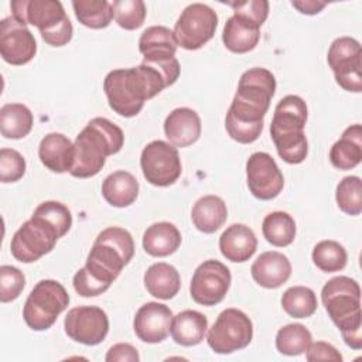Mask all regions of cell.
Segmentation results:
<instances>
[{
  "instance_id": "obj_1",
  "label": "cell",
  "mask_w": 362,
  "mask_h": 362,
  "mask_svg": "<svg viewBox=\"0 0 362 362\" xmlns=\"http://www.w3.org/2000/svg\"><path fill=\"white\" fill-rule=\"evenodd\" d=\"M276 90V78L266 68H252L242 74L238 90L226 113L225 127L230 139L249 144L259 139L263 117Z\"/></svg>"
},
{
  "instance_id": "obj_2",
  "label": "cell",
  "mask_w": 362,
  "mask_h": 362,
  "mask_svg": "<svg viewBox=\"0 0 362 362\" xmlns=\"http://www.w3.org/2000/svg\"><path fill=\"white\" fill-rule=\"evenodd\" d=\"M167 86L163 74L146 62L127 69H113L103 81L109 106L123 117L139 115L144 102Z\"/></svg>"
},
{
  "instance_id": "obj_3",
  "label": "cell",
  "mask_w": 362,
  "mask_h": 362,
  "mask_svg": "<svg viewBox=\"0 0 362 362\" xmlns=\"http://www.w3.org/2000/svg\"><path fill=\"white\" fill-rule=\"evenodd\" d=\"M123 143L124 134L119 126L106 117L92 119L75 139L69 174L76 178L96 175L103 168L106 157L119 153Z\"/></svg>"
},
{
  "instance_id": "obj_4",
  "label": "cell",
  "mask_w": 362,
  "mask_h": 362,
  "mask_svg": "<svg viewBox=\"0 0 362 362\" xmlns=\"http://www.w3.org/2000/svg\"><path fill=\"white\" fill-rule=\"evenodd\" d=\"M321 300L329 318L341 331L345 344L352 349H361L362 314L358 281L346 276H337L322 287Z\"/></svg>"
},
{
  "instance_id": "obj_5",
  "label": "cell",
  "mask_w": 362,
  "mask_h": 362,
  "mask_svg": "<svg viewBox=\"0 0 362 362\" xmlns=\"http://www.w3.org/2000/svg\"><path fill=\"white\" fill-rule=\"evenodd\" d=\"M305 122L307 105L300 96L287 95L279 100L272 119L270 134L279 156L288 164H300L307 157Z\"/></svg>"
},
{
  "instance_id": "obj_6",
  "label": "cell",
  "mask_w": 362,
  "mask_h": 362,
  "mask_svg": "<svg viewBox=\"0 0 362 362\" xmlns=\"http://www.w3.org/2000/svg\"><path fill=\"white\" fill-rule=\"evenodd\" d=\"M133 255L134 242L130 232L119 226H109L95 239L83 267L95 279L110 286Z\"/></svg>"
},
{
  "instance_id": "obj_7",
  "label": "cell",
  "mask_w": 362,
  "mask_h": 362,
  "mask_svg": "<svg viewBox=\"0 0 362 362\" xmlns=\"http://www.w3.org/2000/svg\"><path fill=\"white\" fill-rule=\"evenodd\" d=\"M11 14L23 24L40 30L42 40L51 47L66 45L74 34L62 3L55 0H14L10 3Z\"/></svg>"
},
{
  "instance_id": "obj_8",
  "label": "cell",
  "mask_w": 362,
  "mask_h": 362,
  "mask_svg": "<svg viewBox=\"0 0 362 362\" xmlns=\"http://www.w3.org/2000/svg\"><path fill=\"white\" fill-rule=\"evenodd\" d=\"M69 294L57 280H40L28 294L23 318L34 331H45L54 325L58 315L68 307Z\"/></svg>"
},
{
  "instance_id": "obj_9",
  "label": "cell",
  "mask_w": 362,
  "mask_h": 362,
  "mask_svg": "<svg viewBox=\"0 0 362 362\" xmlns=\"http://www.w3.org/2000/svg\"><path fill=\"white\" fill-rule=\"evenodd\" d=\"M253 338L250 318L238 308L223 310L209 328L206 342L216 354H232L246 348Z\"/></svg>"
},
{
  "instance_id": "obj_10",
  "label": "cell",
  "mask_w": 362,
  "mask_h": 362,
  "mask_svg": "<svg viewBox=\"0 0 362 362\" xmlns=\"http://www.w3.org/2000/svg\"><path fill=\"white\" fill-rule=\"evenodd\" d=\"M59 238L58 232L47 221L31 215L14 233L10 252L21 263H33L49 253Z\"/></svg>"
},
{
  "instance_id": "obj_11",
  "label": "cell",
  "mask_w": 362,
  "mask_h": 362,
  "mask_svg": "<svg viewBox=\"0 0 362 362\" xmlns=\"http://www.w3.org/2000/svg\"><path fill=\"white\" fill-rule=\"evenodd\" d=\"M216 27L218 16L214 8L204 3H192L181 11L174 25V37L181 48L195 51L214 37Z\"/></svg>"
},
{
  "instance_id": "obj_12",
  "label": "cell",
  "mask_w": 362,
  "mask_h": 362,
  "mask_svg": "<svg viewBox=\"0 0 362 362\" xmlns=\"http://www.w3.org/2000/svg\"><path fill=\"white\" fill-rule=\"evenodd\" d=\"M327 61L342 89L355 93L362 90V48L358 40L352 37L334 40Z\"/></svg>"
},
{
  "instance_id": "obj_13",
  "label": "cell",
  "mask_w": 362,
  "mask_h": 362,
  "mask_svg": "<svg viewBox=\"0 0 362 362\" xmlns=\"http://www.w3.org/2000/svg\"><path fill=\"white\" fill-rule=\"evenodd\" d=\"M140 167L144 178L156 187H168L181 175L178 150L163 140L148 143L140 156Z\"/></svg>"
},
{
  "instance_id": "obj_14",
  "label": "cell",
  "mask_w": 362,
  "mask_h": 362,
  "mask_svg": "<svg viewBox=\"0 0 362 362\" xmlns=\"http://www.w3.org/2000/svg\"><path fill=\"white\" fill-rule=\"evenodd\" d=\"M230 280V272L223 263L214 259L205 260L192 274L189 284L191 297L201 305H216L225 298Z\"/></svg>"
},
{
  "instance_id": "obj_15",
  "label": "cell",
  "mask_w": 362,
  "mask_h": 362,
  "mask_svg": "<svg viewBox=\"0 0 362 362\" xmlns=\"http://www.w3.org/2000/svg\"><path fill=\"white\" fill-rule=\"evenodd\" d=\"M64 328L66 335L83 345H98L103 342L109 332V318L96 305H79L68 311Z\"/></svg>"
},
{
  "instance_id": "obj_16",
  "label": "cell",
  "mask_w": 362,
  "mask_h": 362,
  "mask_svg": "<svg viewBox=\"0 0 362 362\" xmlns=\"http://www.w3.org/2000/svg\"><path fill=\"white\" fill-rule=\"evenodd\" d=\"M246 181L252 195L262 201L276 198L283 187L284 178L274 158L264 151L253 153L246 161Z\"/></svg>"
},
{
  "instance_id": "obj_17",
  "label": "cell",
  "mask_w": 362,
  "mask_h": 362,
  "mask_svg": "<svg viewBox=\"0 0 362 362\" xmlns=\"http://www.w3.org/2000/svg\"><path fill=\"white\" fill-rule=\"evenodd\" d=\"M37 52V42L25 24L6 17L0 21V54L11 65H24L30 62Z\"/></svg>"
},
{
  "instance_id": "obj_18",
  "label": "cell",
  "mask_w": 362,
  "mask_h": 362,
  "mask_svg": "<svg viewBox=\"0 0 362 362\" xmlns=\"http://www.w3.org/2000/svg\"><path fill=\"white\" fill-rule=\"evenodd\" d=\"M173 321L171 310L161 303L143 304L133 320V329L139 339L147 344H158L170 334Z\"/></svg>"
},
{
  "instance_id": "obj_19",
  "label": "cell",
  "mask_w": 362,
  "mask_h": 362,
  "mask_svg": "<svg viewBox=\"0 0 362 362\" xmlns=\"http://www.w3.org/2000/svg\"><path fill=\"white\" fill-rule=\"evenodd\" d=\"M253 280L264 288H277L283 286L291 276V263L288 257L280 252H264L253 262Z\"/></svg>"
},
{
  "instance_id": "obj_20",
  "label": "cell",
  "mask_w": 362,
  "mask_h": 362,
  "mask_svg": "<svg viewBox=\"0 0 362 362\" xmlns=\"http://www.w3.org/2000/svg\"><path fill=\"white\" fill-rule=\"evenodd\" d=\"M164 133L174 147H188L201 136V119L189 107H177L165 117Z\"/></svg>"
},
{
  "instance_id": "obj_21",
  "label": "cell",
  "mask_w": 362,
  "mask_h": 362,
  "mask_svg": "<svg viewBox=\"0 0 362 362\" xmlns=\"http://www.w3.org/2000/svg\"><path fill=\"white\" fill-rule=\"evenodd\" d=\"M257 247V239L255 232L243 225L233 223L228 226L219 238V249L226 260L235 263H243L249 260Z\"/></svg>"
},
{
  "instance_id": "obj_22",
  "label": "cell",
  "mask_w": 362,
  "mask_h": 362,
  "mask_svg": "<svg viewBox=\"0 0 362 362\" xmlns=\"http://www.w3.org/2000/svg\"><path fill=\"white\" fill-rule=\"evenodd\" d=\"M74 143L62 133L47 134L38 146V157L41 163L54 173L69 171L74 163Z\"/></svg>"
},
{
  "instance_id": "obj_23",
  "label": "cell",
  "mask_w": 362,
  "mask_h": 362,
  "mask_svg": "<svg viewBox=\"0 0 362 362\" xmlns=\"http://www.w3.org/2000/svg\"><path fill=\"white\" fill-rule=\"evenodd\" d=\"M362 160V127L359 123L346 127L329 150V161L338 170H351Z\"/></svg>"
},
{
  "instance_id": "obj_24",
  "label": "cell",
  "mask_w": 362,
  "mask_h": 362,
  "mask_svg": "<svg viewBox=\"0 0 362 362\" xmlns=\"http://www.w3.org/2000/svg\"><path fill=\"white\" fill-rule=\"evenodd\" d=\"M208 329L206 317L195 310H184L173 317L171 337L175 344L182 346H194L204 341Z\"/></svg>"
},
{
  "instance_id": "obj_25",
  "label": "cell",
  "mask_w": 362,
  "mask_h": 362,
  "mask_svg": "<svg viewBox=\"0 0 362 362\" xmlns=\"http://www.w3.org/2000/svg\"><path fill=\"white\" fill-rule=\"evenodd\" d=\"M177 40L174 31L164 25H151L146 28L139 40V49L143 54V61H157L175 57Z\"/></svg>"
},
{
  "instance_id": "obj_26",
  "label": "cell",
  "mask_w": 362,
  "mask_h": 362,
  "mask_svg": "<svg viewBox=\"0 0 362 362\" xmlns=\"http://www.w3.org/2000/svg\"><path fill=\"white\" fill-rule=\"evenodd\" d=\"M102 195L112 206H129L139 195V181L129 171L117 170L103 180Z\"/></svg>"
},
{
  "instance_id": "obj_27",
  "label": "cell",
  "mask_w": 362,
  "mask_h": 362,
  "mask_svg": "<svg viewBox=\"0 0 362 362\" xmlns=\"http://www.w3.org/2000/svg\"><path fill=\"white\" fill-rule=\"evenodd\" d=\"M228 218V208L222 198L216 195L201 197L191 209L194 226L204 233L216 232Z\"/></svg>"
},
{
  "instance_id": "obj_28",
  "label": "cell",
  "mask_w": 362,
  "mask_h": 362,
  "mask_svg": "<svg viewBox=\"0 0 362 362\" xmlns=\"http://www.w3.org/2000/svg\"><path fill=\"white\" fill-rule=\"evenodd\" d=\"M181 245L178 228L170 222H157L150 225L143 235V247L147 255L165 257L173 255Z\"/></svg>"
},
{
  "instance_id": "obj_29",
  "label": "cell",
  "mask_w": 362,
  "mask_h": 362,
  "mask_svg": "<svg viewBox=\"0 0 362 362\" xmlns=\"http://www.w3.org/2000/svg\"><path fill=\"white\" fill-rule=\"evenodd\" d=\"M260 40V28L252 23L238 17L230 16L222 31V41L225 47L235 54H245L252 51Z\"/></svg>"
},
{
  "instance_id": "obj_30",
  "label": "cell",
  "mask_w": 362,
  "mask_h": 362,
  "mask_svg": "<svg viewBox=\"0 0 362 362\" xmlns=\"http://www.w3.org/2000/svg\"><path fill=\"white\" fill-rule=\"evenodd\" d=\"M144 286L147 291L160 300L173 298L181 287L178 270L164 262L151 264L144 273Z\"/></svg>"
},
{
  "instance_id": "obj_31",
  "label": "cell",
  "mask_w": 362,
  "mask_h": 362,
  "mask_svg": "<svg viewBox=\"0 0 362 362\" xmlns=\"http://www.w3.org/2000/svg\"><path fill=\"white\" fill-rule=\"evenodd\" d=\"M34 124L31 110L23 103H6L0 109V132L6 139L25 137Z\"/></svg>"
},
{
  "instance_id": "obj_32",
  "label": "cell",
  "mask_w": 362,
  "mask_h": 362,
  "mask_svg": "<svg viewBox=\"0 0 362 362\" xmlns=\"http://www.w3.org/2000/svg\"><path fill=\"white\" fill-rule=\"evenodd\" d=\"M262 232L269 243L276 247H284L293 243L296 238V222L290 214L274 211L264 216Z\"/></svg>"
},
{
  "instance_id": "obj_33",
  "label": "cell",
  "mask_w": 362,
  "mask_h": 362,
  "mask_svg": "<svg viewBox=\"0 0 362 362\" xmlns=\"http://www.w3.org/2000/svg\"><path fill=\"white\" fill-rule=\"evenodd\" d=\"M72 7L78 21L88 28H105L113 18L112 3L107 0H74Z\"/></svg>"
},
{
  "instance_id": "obj_34",
  "label": "cell",
  "mask_w": 362,
  "mask_h": 362,
  "mask_svg": "<svg viewBox=\"0 0 362 362\" xmlns=\"http://www.w3.org/2000/svg\"><path fill=\"white\" fill-rule=\"evenodd\" d=\"M317 296L305 286H294L287 288L281 296L283 310L294 318H308L317 310Z\"/></svg>"
},
{
  "instance_id": "obj_35",
  "label": "cell",
  "mask_w": 362,
  "mask_h": 362,
  "mask_svg": "<svg viewBox=\"0 0 362 362\" xmlns=\"http://www.w3.org/2000/svg\"><path fill=\"white\" fill-rule=\"evenodd\" d=\"M313 342L311 332L303 324H287L277 331L276 348L287 356L304 354Z\"/></svg>"
},
{
  "instance_id": "obj_36",
  "label": "cell",
  "mask_w": 362,
  "mask_h": 362,
  "mask_svg": "<svg viewBox=\"0 0 362 362\" xmlns=\"http://www.w3.org/2000/svg\"><path fill=\"white\" fill-rule=\"evenodd\" d=\"M313 262L324 273L339 272L346 266V250L337 240H321L313 249Z\"/></svg>"
},
{
  "instance_id": "obj_37",
  "label": "cell",
  "mask_w": 362,
  "mask_h": 362,
  "mask_svg": "<svg viewBox=\"0 0 362 362\" xmlns=\"http://www.w3.org/2000/svg\"><path fill=\"white\" fill-rule=\"evenodd\" d=\"M338 208L352 216L362 212V181L356 175H348L339 181L335 191Z\"/></svg>"
},
{
  "instance_id": "obj_38",
  "label": "cell",
  "mask_w": 362,
  "mask_h": 362,
  "mask_svg": "<svg viewBox=\"0 0 362 362\" xmlns=\"http://www.w3.org/2000/svg\"><path fill=\"white\" fill-rule=\"evenodd\" d=\"M115 21L124 30H137L146 20V4L141 0H115L112 3Z\"/></svg>"
},
{
  "instance_id": "obj_39",
  "label": "cell",
  "mask_w": 362,
  "mask_h": 362,
  "mask_svg": "<svg viewBox=\"0 0 362 362\" xmlns=\"http://www.w3.org/2000/svg\"><path fill=\"white\" fill-rule=\"evenodd\" d=\"M44 221H47L62 238L72 226V215L66 205L58 202V201H45L40 204L34 214Z\"/></svg>"
},
{
  "instance_id": "obj_40",
  "label": "cell",
  "mask_w": 362,
  "mask_h": 362,
  "mask_svg": "<svg viewBox=\"0 0 362 362\" xmlns=\"http://www.w3.org/2000/svg\"><path fill=\"white\" fill-rule=\"evenodd\" d=\"M25 286V277L23 272L14 266L3 264L0 267V301H14Z\"/></svg>"
},
{
  "instance_id": "obj_41",
  "label": "cell",
  "mask_w": 362,
  "mask_h": 362,
  "mask_svg": "<svg viewBox=\"0 0 362 362\" xmlns=\"http://www.w3.org/2000/svg\"><path fill=\"white\" fill-rule=\"evenodd\" d=\"M25 174V160L14 148L0 150V181L16 182Z\"/></svg>"
},
{
  "instance_id": "obj_42",
  "label": "cell",
  "mask_w": 362,
  "mask_h": 362,
  "mask_svg": "<svg viewBox=\"0 0 362 362\" xmlns=\"http://www.w3.org/2000/svg\"><path fill=\"white\" fill-rule=\"evenodd\" d=\"M233 8V14L252 23L256 27H262L269 16V1L266 0H247V1H230L226 3Z\"/></svg>"
},
{
  "instance_id": "obj_43",
  "label": "cell",
  "mask_w": 362,
  "mask_h": 362,
  "mask_svg": "<svg viewBox=\"0 0 362 362\" xmlns=\"http://www.w3.org/2000/svg\"><path fill=\"white\" fill-rule=\"evenodd\" d=\"M75 291L82 297H96L102 293H105L110 286L95 279L92 274L88 273L85 267L79 269L72 280Z\"/></svg>"
},
{
  "instance_id": "obj_44",
  "label": "cell",
  "mask_w": 362,
  "mask_h": 362,
  "mask_svg": "<svg viewBox=\"0 0 362 362\" xmlns=\"http://www.w3.org/2000/svg\"><path fill=\"white\" fill-rule=\"evenodd\" d=\"M305 358L310 362H317V361L342 362V355L339 354V351H337L335 346L324 341L311 342L308 349L305 351Z\"/></svg>"
},
{
  "instance_id": "obj_45",
  "label": "cell",
  "mask_w": 362,
  "mask_h": 362,
  "mask_svg": "<svg viewBox=\"0 0 362 362\" xmlns=\"http://www.w3.org/2000/svg\"><path fill=\"white\" fill-rule=\"evenodd\" d=\"M105 359H106V362H116V361L137 362L140 359V356H139L137 349L132 344L120 342V344H116L109 348Z\"/></svg>"
},
{
  "instance_id": "obj_46",
  "label": "cell",
  "mask_w": 362,
  "mask_h": 362,
  "mask_svg": "<svg viewBox=\"0 0 362 362\" xmlns=\"http://www.w3.org/2000/svg\"><path fill=\"white\" fill-rule=\"evenodd\" d=\"M291 6L297 8L303 14H318L325 6V1H317V0H298V1H291Z\"/></svg>"
}]
</instances>
